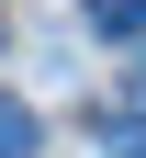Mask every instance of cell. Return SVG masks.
Here are the masks:
<instances>
[{
    "mask_svg": "<svg viewBox=\"0 0 146 158\" xmlns=\"http://www.w3.org/2000/svg\"><path fill=\"white\" fill-rule=\"evenodd\" d=\"M34 147H45V124H34V113L0 90V158H34Z\"/></svg>",
    "mask_w": 146,
    "mask_h": 158,
    "instance_id": "obj_1",
    "label": "cell"
},
{
    "mask_svg": "<svg viewBox=\"0 0 146 158\" xmlns=\"http://www.w3.org/2000/svg\"><path fill=\"white\" fill-rule=\"evenodd\" d=\"M90 23L101 34H146V0H90Z\"/></svg>",
    "mask_w": 146,
    "mask_h": 158,
    "instance_id": "obj_2",
    "label": "cell"
}]
</instances>
